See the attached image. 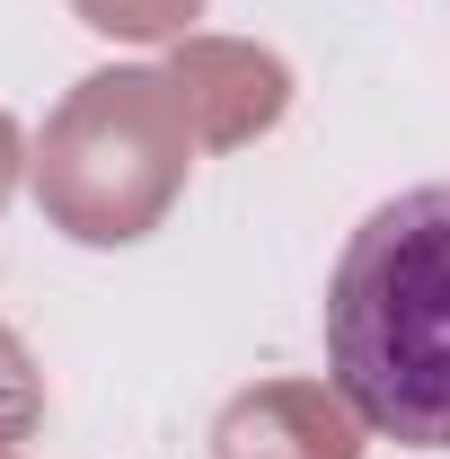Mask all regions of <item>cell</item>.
<instances>
[{"instance_id": "6da1fadb", "label": "cell", "mask_w": 450, "mask_h": 459, "mask_svg": "<svg viewBox=\"0 0 450 459\" xmlns=\"http://www.w3.org/2000/svg\"><path fill=\"white\" fill-rule=\"evenodd\" d=\"M327 380L406 451H450V177L406 186L327 274Z\"/></svg>"}]
</instances>
